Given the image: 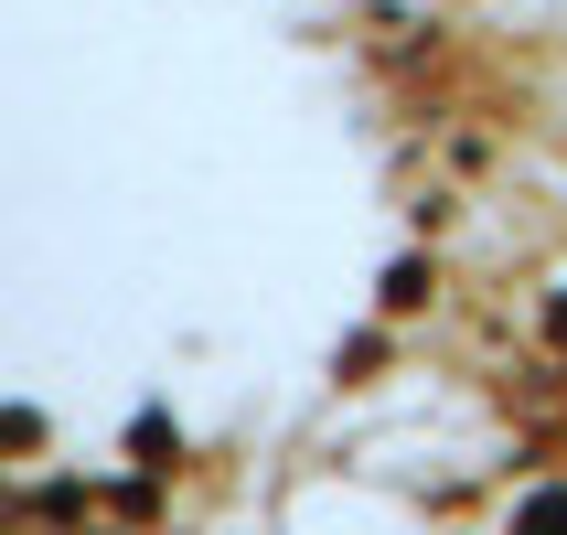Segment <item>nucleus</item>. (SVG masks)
Wrapping results in <instances>:
<instances>
[{
	"label": "nucleus",
	"mask_w": 567,
	"mask_h": 535,
	"mask_svg": "<svg viewBox=\"0 0 567 535\" xmlns=\"http://www.w3.org/2000/svg\"><path fill=\"white\" fill-rule=\"evenodd\" d=\"M514 535H567V493H536V504L514 514Z\"/></svg>",
	"instance_id": "1"
}]
</instances>
